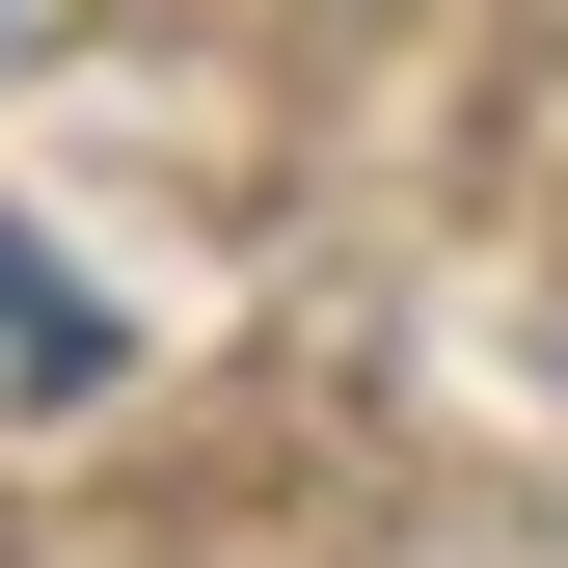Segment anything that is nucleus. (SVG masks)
Returning a JSON list of instances; mask_svg holds the SVG:
<instances>
[{
  "instance_id": "f257e3e1",
  "label": "nucleus",
  "mask_w": 568,
  "mask_h": 568,
  "mask_svg": "<svg viewBox=\"0 0 568 568\" xmlns=\"http://www.w3.org/2000/svg\"><path fill=\"white\" fill-rule=\"evenodd\" d=\"M54 406H109V298L0 217V434H54Z\"/></svg>"
},
{
  "instance_id": "f03ea898",
  "label": "nucleus",
  "mask_w": 568,
  "mask_h": 568,
  "mask_svg": "<svg viewBox=\"0 0 568 568\" xmlns=\"http://www.w3.org/2000/svg\"><path fill=\"white\" fill-rule=\"evenodd\" d=\"M0 28H28V0H0Z\"/></svg>"
}]
</instances>
